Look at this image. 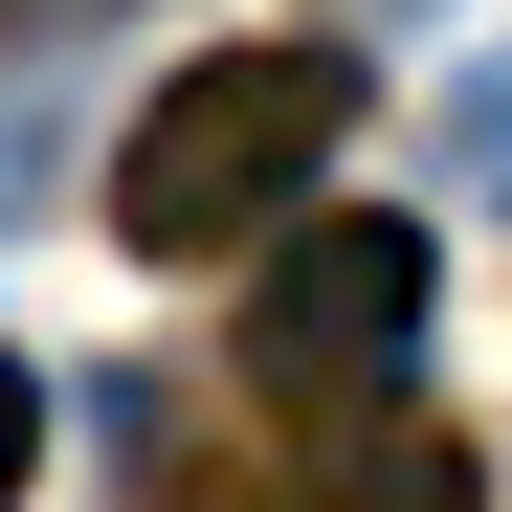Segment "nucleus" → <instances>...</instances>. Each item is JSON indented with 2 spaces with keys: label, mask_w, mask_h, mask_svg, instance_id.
Returning a JSON list of instances; mask_svg holds the SVG:
<instances>
[{
  "label": "nucleus",
  "mask_w": 512,
  "mask_h": 512,
  "mask_svg": "<svg viewBox=\"0 0 512 512\" xmlns=\"http://www.w3.org/2000/svg\"><path fill=\"white\" fill-rule=\"evenodd\" d=\"M334 134H357V45H201L112 134V245L134 268H223V245H268L334 179Z\"/></svg>",
  "instance_id": "obj_1"
},
{
  "label": "nucleus",
  "mask_w": 512,
  "mask_h": 512,
  "mask_svg": "<svg viewBox=\"0 0 512 512\" xmlns=\"http://www.w3.org/2000/svg\"><path fill=\"white\" fill-rule=\"evenodd\" d=\"M423 223H379V201H334V223H268V268H245V401H312V423H357V401H401V357H423Z\"/></svg>",
  "instance_id": "obj_2"
},
{
  "label": "nucleus",
  "mask_w": 512,
  "mask_h": 512,
  "mask_svg": "<svg viewBox=\"0 0 512 512\" xmlns=\"http://www.w3.org/2000/svg\"><path fill=\"white\" fill-rule=\"evenodd\" d=\"M268 512H490V468L446 446V423H401V401H357V423H334V446L268 490Z\"/></svg>",
  "instance_id": "obj_3"
},
{
  "label": "nucleus",
  "mask_w": 512,
  "mask_h": 512,
  "mask_svg": "<svg viewBox=\"0 0 512 512\" xmlns=\"http://www.w3.org/2000/svg\"><path fill=\"white\" fill-rule=\"evenodd\" d=\"M446 179H468V201H512V45H468V67H446Z\"/></svg>",
  "instance_id": "obj_4"
},
{
  "label": "nucleus",
  "mask_w": 512,
  "mask_h": 512,
  "mask_svg": "<svg viewBox=\"0 0 512 512\" xmlns=\"http://www.w3.org/2000/svg\"><path fill=\"white\" fill-rule=\"evenodd\" d=\"M23 468H45V379L0 357V512H23Z\"/></svg>",
  "instance_id": "obj_5"
},
{
  "label": "nucleus",
  "mask_w": 512,
  "mask_h": 512,
  "mask_svg": "<svg viewBox=\"0 0 512 512\" xmlns=\"http://www.w3.org/2000/svg\"><path fill=\"white\" fill-rule=\"evenodd\" d=\"M23 23H134V0H23Z\"/></svg>",
  "instance_id": "obj_6"
}]
</instances>
